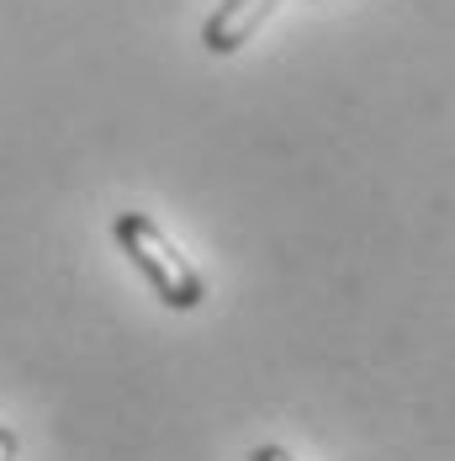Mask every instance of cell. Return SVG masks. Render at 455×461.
<instances>
[{"mask_svg": "<svg viewBox=\"0 0 455 461\" xmlns=\"http://www.w3.org/2000/svg\"><path fill=\"white\" fill-rule=\"evenodd\" d=\"M275 5H281V0H218V11L201 22V48L218 53V59L238 53V48L275 16Z\"/></svg>", "mask_w": 455, "mask_h": 461, "instance_id": "obj_2", "label": "cell"}, {"mask_svg": "<svg viewBox=\"0 0 455 461\" xmlns=\"http://www.w3.org/2000/svg\"><path fill=\"white\" fill-rule=\"evenodd\" d=\"M112 239H117V249L133 260V271L148 281V292H154L165 308L196 313V308L207 303L201 271L170 244V233L159 229L148 212H117V218H112Z\"/></svg>", "mask_w": 455, "mask_h": 461, "instance_id": "obj_1", "label": "cell"}, {"mask_svg": "<svg viewBox=\"0 0 455 461\" xmlns=\"http://www.w3.org/2000/svg\"><path fill=\"white\" fill-rule=\"evenodd\" d=\"M249 461H291V451H286V446H254Z\"/></svg>", "mask_w": 455, "mask_h": 461, "instance_id": "obj_3", "label": "cell"}, {"mask_svg": "<svg viewBox=\"0 0 455 461\" xmlns=\"http://www.w3.org/2000/svg\"><path fill=\"white\" fill-rule=\"evenodd\" d=\"M0 461H16V429L0 424Z\"/></svg>", "mask_w": 455, "mask_h": 461, "instance_id": "obj_4", "label": "cell"}]
</instances>
